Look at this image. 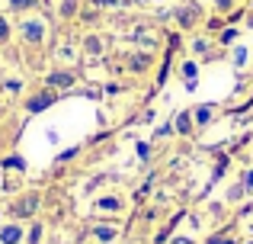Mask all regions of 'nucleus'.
I'll list each match as a JSON object with an SVG mask.
<instances>
[{"instance_id": "f257e3e1", "label": "nucleus", "mask_w": 253, "mask_h": 244, "mask_svg": "<svg viewBox=\"0 0 253 244\" xmlns=\"http://www.w3.org/2000/svg\"><path fill=\"white\" fill-rule=\"evenodd\" d=\"M51 103H55V94H39L29 100V113H42V109H48Z\"/></svg>"}, {"instance_id": "f03ea898", "label": "nucleus", "mask_w": 253, "mask_h": 244, "mask_svg": "<svg viewBox=\"0 0 253 244\" xmlns=\"http://www.w3.org/2000/svg\"><path fill=\"white\" fill-rule=\"evenodd\" d=\"M23 36H26V42H42L45 26H42V23H26V26H23Z\"/></svg>"}, {"instance_id": "7ed1b4c3", "label": "nucleus", "mask_w": 253, "mask_h": 244, "mask_svg": "<svg viewBox=\"0 0 253 244\" xmlns=\"http://www.w3.org/2000/svg\"><path fill=\"white\" fill-rule=\"evenodd\" d=\"M36 209H39V196H26V199L16 202V209H13V212H16V215H32Z\"/></svg>"}, {"instance_id": "20e7f679", "label": "nucleus", "mask_w": 253, "mask_h": 244, "mask_svg": "<svg viewBox=\"0 0 253 244\" xmlns=\"http://www.w3.org/2000/svg\"><path fill=\"white\" fill-rule=\"evenodd\" d=\"M71 84H74V77L64 74V71H55V74L48 77V87H71Z\"/></svg>"}, {"instance_id": "39448f33", "label": "nucleus", "mask_w": 253, "mask_h": 244, "mask_svg": "<svg viewBox=\"0 0 253 244\" xmlns=\"http://www.w3.org/2000/svg\"><path fill=\"white\" fill-rule=\"evenodd\" d=\"M19 238H23V232H19L16 225H6L3 232H0V241H3V244H16Z\"/></svg>"}, {"instance_id": "423d86ee", "label": "nucleus", "mask_w": 253, "mask_h": 244, "mask_svg": "<svg viewBox=\"0 0 253 244\" xmlns=\"http://www.w3.org/2000/svg\"><path fill=\"white\" fill-rule=\"evenodd\" d=\"M176 132H179V135H189V132H192V116L189 113L176 116Z\"/></svg>"}, {"instance_id": "0eeeda50", "label": "nucleus", "mask_w": 253, "mask_h": 244, "mask_svg": "<svg viewBox=\"0 0 253 244\" xmlns=\"http://www.w3.org/2000/svg\"><path fill=\"white\" fill-rule=\"evenodd\" d=\"M176 16H179V23H183V26H192V23H196V16H199V13L192 10V6H186V10H179Z\"/></svg>"}, {"instance_id": "6e6552de", "label": "nucleus", "mask_w": 253, "mask_h": 244, "mask_svg": "<svg viewBox=\"0 0 253 244\" xmlns=\"http://www.w3.org/2000/svg\"><path fill=\"white\" fill-rule=\"evenodd\" d=\"M96 238H99V241H112V238H116V228L99 225V228H96Z\"/></svg>"}, {"instance_id": "1a4fd4ad", "label": "nucleus", "mask_w": 253, "mask_h": 244, "mask_svg": "<svg viewBox=\"0 0 253 244\" xmlns=\"http://www.w3.org/2000/svg\"><path fill=\"white\" fill-rule=\"evenodd\" d=\"M148 61H151L148 55H135V58H131V71H144V68H148Z\"/></svg>"}, {"instance_id": "9d476101", "label": "nucleus", "mask_w": 253, "mask_h": 244, "mask_svg": "<svg viewBox=\"0 0 253 244\" xmlns=\"http://www.w3.org/2000/svg\"><path fill=\"white\" fill-rule=\"evenodd\" d=\"M209 119H211V106H202V109H196V122H199V125H205Z\"/></svg>"}, {"instance_id": "9b49d317", "label": "nucleus", "mask_w": 253, "mask_h": 244, "mask_svg": "<svg viewBox=\"0 0 253 244\" xmlns=\"http://www.w3.org/2000/svg\"><path fill=\"white\" fill-rule=\"evenodd\" d=\"M96 206H99V209H106V212H116V209H119V199H99Z\"/></svg>"}, {"instance_id": "f8f14e48", "label": "nucleus", "mask_w": 253, "mask_h": 244, "mask_svg": "<svg viewBox=\"0 0 253 244\" xmlns=\"http://www.w3.org/2000/svg\"><path fill=\"white\" fill-rule=\"evenodd\" d=\"M3 167H13V170H23V157H6Z\"/></svg>"}, {"instance_id": "ddd939ff", "label": "nucleus", "mask_w": 253, "mask_h": 244, "mask_svg": "<svg viewBox=\"0 0 253 244\" xmlns=\"http://www.w3.org/2000/svg\"><path fill=\"white\" fill-rule=\"evenodd\" d=\"M36 0H10V6H16V10H26V6H32Z\"/></svg>"}, {"instance_id": "4468645a", "label": "nucleus", "mask_w": 253, "mask_h": 244, "mask_svg": "<svg viewBox=\"0 0 253 244\" xmlns=\"http://www.w3.org/2000/svg\"><path fill=\"white\" fill-rule=\"evenodd\" d=\"M39 238H42V228H32V232H29V244H39Z\"/></svg>"}, {"instance_id": "2eb2a0df", "label": "nucleus", "mask_w": 253, "mask_h": 244, "mask_svg": "<svg viewBox=\"0 0 253 244\" xmlns=\"http://www.w3.org/2000/svg\"><path fill=\"white\" fill-rule=\"evenodd\" d=\"M6 36H10V26H6V19L3 16H0V42H3V39Z\"/></svg>"}, {"instance_id": "dca6fc26", "label": "nucleus", "mask_w": 253, "mask_h": 244, "mask_svg": "<svg viewBox=\"0 0 253 244\" xmlns=\"http://www.w3.org/2000/svg\"><path fill=\"white\" fill-rule=\"evenodd\" d=\"M74 0H64V6H61V13H64V16H71V13H74Z\"/></svg>"}, {"instance_id": "f3484780", "label": "nucleus", "mask_w": 253, "mask_h": 244, "mask_svg": "<svg viewBox=\"0 0 253 244\" xmlns=\"http://www.w3.org/2000/svg\"><path fill=\"white\" fill-rule=\"evenodd\" d=\"M183 74L192 81V77H196V64H192V61H189V64H183Z\"/></svg>"}, {"instance_id": "a211bd4d", "label": "nucleus", "mask_w": 253, "mask_h": 244, "mask_svg": "<svg viewBox=\"0 0 253 244\" xmlns=\"http://www.w3.org/2000/svg\"><path fill=\"white\" fill-rule=\"evenodd\" d=\"M86 49H90V51H99V39H86Z\"/></svg>"}, {"instance_id": "6ab92c4d", "label": "nucleus", "mask_w": 253, "mask_h": 244, "mask_svg": "<svg viewBox=\"0 0 253 244\" xmlns=\"http://www.w3.org/2000/svg\"><path fill=\"white\" fill-rule=\"evenodd\" d=\"M244 183H247V187H253V170H250L247 177H244Z\"/></svg>"}, {"instance_id": "aec40b11", "label": "nucleus", "mask_w": 253, "mask_h": 244, "mask_svg": "<svg viewBox=\"0 0 253 244\" xmlns=\"http://www.w3.org/2000/svg\"><path fill=\"white\" fill-rule=\"evenodd\" d=\"M218 6H221V10H224V6H231V0H218Z\"/></svg>"}, {"instance_id": "412c9836", "label": "nucleus", "mask_w": 253, "mask_h": 244, "mask_svg": "<svg viewBox=\"0 0 253 244\" xmlns=\"http://www.w3.org/2000/svg\"><path fill=\"white\" fill-rule=\"evenodd\" d=\"M211 244H234V241H211Z\"/></svg>"}]
</instances>
